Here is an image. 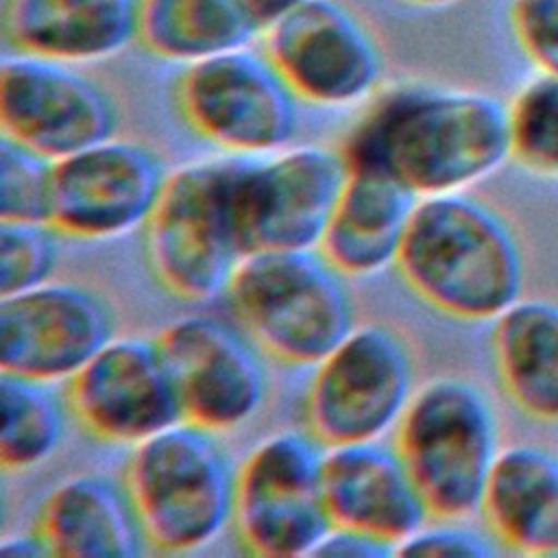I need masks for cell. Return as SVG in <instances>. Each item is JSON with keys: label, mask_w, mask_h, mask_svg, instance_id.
Wrapping results in <instances>:
<instances>
[{"label": "cell", "mask_w": 558, "mask_h": 558, "mask_svg": "<svg viewBox=\"0 0 558 558\" xmlns=\"http://www.w3.org/2000/svg\"><path fill=\"white\" fill-rule=\"evenodd\" d=\"M342 153L349 163L392 174L421 198L469 192L512 159L510 116L482 92L403 87L360 122Z\"/></svg>", "instance_id": "6da1fadb"}, {"label": "cell", "mask_w": 558, "mask_h": 558, "mask_svg": "<svg viewBox=\"0 0 558 558\" xmlns=\"http://www.w3.org/2000/svg\"><path fill=\"white\" fill-rule=\"evenodd\" d=\"M395 266L421 301L466 323L495 320L525 288L517 231L497 207L469 192L423 196Z\"/></svg>", "instance_id": "7a4b0ae2"}, {"label": "cell", "mask_w": 558, "mask_h": 558, "mask_svg": "<svg viewBox=\"0 0 558 558\" xmlns=\"http://www.w3.org/2000/svg\"><path fill=\"white\" fill-rule=\"evenodd\" d=\"M240 163L242 155L227 153L168 172L144 225L148 266L181 301L207 303L225 296L246 257L238 205Z\"/></svg>", "instance_id": "3957f363"}, {"label": "cell", "mask_w": 558, "mask_h": 558, "mask_svg": "<svg viewBox=\"0 0 558 558\" xmlns=\"http://www.w3.org/2000/svg\"><path fill=\"white\" fill-rule=\"evenodd\" d=\"M225 296L262 353L288 366H316L357 325L347 277L318 248L246 255Z\"/></svg>", "instance_id": "277c9868"}, {"label": "cell", "mask_w": 558, "mask_h": 558, "mask_svg": "<svg viewBox=\"0 0 558 558\" xmlns=\"http://www.w3.org/2000/svg\"><path fill=\"white\" fill-rule=\"evenodd\" d=\"M218 436L181 421L133 447L122 480L148 547L190 554L233 523L238 469Z\"/></svg>", "instance_id": "5b68a950"}, {"label": "cell", "mask_w": 558, "mask_h": 558, "mask_svg": "<svg viewBox=\"0 0 558 558\" xmlns=\"http://www.w3.org/2000/svg\"><path fill=\"white\" fill-rule=\"evenodd\" d=\"M395 434V447L432 519L462 521L480 512L486 480L501 451V432L490 397L475 381L436 377L423 384Z\"/></svg>", "instance_id": "8992f818"}, {"label": "cell", "mask_w": 558, "mask_h": 558, "mask_svg": "<svg viewBox=\"0 0 558 558\" xmlns=\"http://www.w3.org/2000/svg\"><path fill=\"white\" fill-rule=\"evenodd\" d=\"M414 357L399 331L355 325L316 366L305 395L307 432L325 447L381 440L416 392Z\"/></svg>", "instance_id": "52a82bcc"}, {"label": "cell", "mask_w": 558, "mask_h": 558, "mask_svg": "<svg viewBox=\"0 0 558 558\" xmlns=\"http://www.w3.org/2000/svg\"><path fill=\"white\" fill-rule=\"evenodd\" d=\"M325 445L283 429L257 442L235 473L233 527L255 556H314L333 527L323 484Z\"/></svg>", "instance_id": "ba28073f"}, {"label": "cell", "mask_w": 558, "mask_h": 558, "mask_svg": "<svg viewBox=\"0 0 558 558\" xmlns=\"http://www.w3.org/2000/svg\"><path fill=\"white\" fill-rule=\"evenodd\" d=\"M177 105L192 131L233 155L283 150L299 129V96L268 54L246 48L190 63Z\"/></svg>", "instance_id": "9c48e42d"}, {"label": "cell", "mask_w": 558, "mask_h": 558, "mask_svg": "<svg viewBox=\"0 0 558 558\" xmlns=\"http://www.w3.org/2000/svg\"><path fill=\"white\" fill-rule=\"evenodd\" d=\"M347 172L344 153L327 146L242 155L238 205L244 253L318 248Z\"/></svg>", "instance_id": "30bf717a"}, {"label": "cell", "mask_w": 558, "mask_h": 558, "mask_svg": "<svg viewBox=\"0 0 558 558\" xmlns=\"http://www.w3.org/2000/svg\"><path fill=\"white\" fill-rule=\"evenodd\" d=\"M78 425L111 445L142 440L185 421L179 386L157 338L113 336L70 381Z\"/></svg>", "instance_id": "8fae6325"}, {"label": "cell", "mask_w": 558, "mask_h": 558, "mask_svg": "<svg viewBox=\"0 0 558 558\" xmlns=\"http://www.w3.org/2000/svg\"><path fill=\"white\" fill-rule=\"evenodd\" d=\"M116 312L89 286L50 279L0 299V371L68 384L111 338Z\"/></svg>", "instance_id": "7c38bea8"}, {"label": "cell", "mask_w": 558, "mask_h": 558, "mask_svg": "<svg viewBox=\"0 0 558 558\" xmlns=\"http://www.w3.org/2000/svg\"><path fill=\"white\" fill-rule=\"evenodd\" d=\"M168 170L157 153L109 137L54 161L50 225L74 240H113L144 227Z\"/></svg>", "instance_id": "4fadbf2b"}, {"label": "cell", "mask_w": 558, "mask_h": 558, "mask_svg": "<svg viewBox=\"0 0 558 558\" xmlns=\"http://www.w3.org/2000/svg\"><path fill=\"white\" fill-rule=\"evenodd\" d=\"M0 126L4 137L59 161L113 137L118 109L70 63L20 52L0 68Z\"/></svg>", "instance_id": "5bb4252c"}, {"label": "cell", "mask_w": 558, "mask_h": 558, "mask_svg": "<svg viewBox=\"0 0 558 558\" xmlns=\"http://www.w3.org/2000/svg\"><path fill=\"white\" fill-rule=\"evenodd\" d=\"M157 340L172 366L185 421L227 434L264 408L268 371L246 331L194 314L163 327Z\"/></svg>", "instance_id": "9a60e30c"}, {"label": "cell", "mask_w": 558, "mask_h": 558, "mask_svg": "<svg viewBox=\"0 0 558 558\" xmlns=\"http://www.w3.org/2000/svg\"><path fill=\"white\" fill-rule=\"evenodd\" d=\"M266 54L299 100L347 107L364 100L384 72L371 33L333 0H305L266 31Z\"/></svg>", "instance_id": "2e32d148"}, {"label": "cell", "mask_w": 558, "mask_h": 558, "mask_svg": "<svg viewBox=\"0 0 558 558\" xmlns=\"http://www.w3.org/2000/svg\"><path fill=\"white\" fill-rule=\"evenodd\" d=\"M323 484L333 525L377 536L395 554L432 519L401 453L381 440L325 447Z\"/></svg>", "instance_id": "e0dca14e"}, {"label": "cell", "mask_w": 558, "mask_h": 558, "mask_svg": "<svg viewBox=\"0 0 558 558\" xmlns=\"http://www.w3.org/2000/svg\"><path fill=\"white\" fill-rule=\"evenodd\" d=\"M418 201L421 196L392 174L349 163L318 251L347 279L377 275L397 264Z\"/></svg>", "instance_id": "ac0fdd59"}, {"label": "cell", "mask_w": 558, "mask_h": 558, "mask_svg": "<svg viewBox=\"0 0 558 558\" xmlns=\"http://www.w3.org/2000/svg\"><path fill=\"white\" fill-rule=\"evenodd\" d=\"M33 530L61 558H135L148 547L124 480L102 473L61 480L41 501Z\"/></svg>", "instance_id": "d6986e66"}, {"label": "cell", "mask_w": 558, "mask_h": 558, "mask_svg": "<svg viewBox=\"0 0 558 558\" xmlns=\"http://www.w3.org/2000/svg\"><path fill=\"white\" fill-rule=\"evenodd\" d=\"M480 514L490 538L521 556H558V453L541 445L501 447Z\"/></svg>", "instance_id": "ffe728a7"}, {"label": "cell", "mask_w": 558, "mask_h": 558, "mask_svg": "<svg viewBox=\"0 0 558 558\" xmlns=\"http://www.w3.org/2000/svg\"><path fill=\"white\" fill-rule=\"evenodd\" d=\"M137 20L140 0H9L4 33L22 54L85 63L120 52Z\"/></svg>", "instance_id": "44dd1931"}, {"label": "cell", "mask_w": 558, "mask_h": 558, "mask_svg": "<svg viewBox=\"0 0 558 558\" xmlns=\"http://www.w3.org/2000/svg\"><path fill=\"white\" fill-rule=\"evenodd\" d=\"M499 384L530 421L558 425V301L521 296L493 320Z\"/></svg>", "instance_id": "7402d4cb"}, {"label": "cell", "mask_w": 558, "mask_h": 558, "mask_svg": "<svg viewBox=\"0 0 558 558\" xmlns=\"http://www.w3.org/2000/svg\"><path fill=\"white\" fill-rule=\"evenodd\" d=\"M259 33L240 0H140L137 37L157 57L196 63Z\"/></svg>", "instance_id": "603a6c76"}, {"label": "cell", "mask_w": 558, "mask_h": 558, "mask_svg": "<svg viewBox=\"0 0 558 558\" xmlns=\"http://www.w3.org/2000/svg\"><path fill=\"white\" fill-rule=\"evenodd\" d=\"M0 403V464L7 473L31 471L54 456L72 414L54 384L2 375Z\"/></svg>", "instance_id": "cb8c5ba5"}, {"label": "cell", "mask_w": 558, "mask_h": 558, "mask_svg": "<svg viewBox=\"0 0 558 558\" xmlns=\"http://www.w3.org/2000/svg\"><path fill=\"white\" fill-rule=\"evenodd\" d=\"M508 116L512 159L536 177L558 179V74L530 81Z\"/></svg>", "instance_id": "d4e9b609"}, {"label": "cell", "mask_w": 558, "mask_h": 558, "mask_svg": "<svg viewBox=\"0 0 558 558\" xmlns=\"http://www.w3.org/2000/svg\"><path fill=\"white\" fill-rule=\"evenodd\" d=\"M52 168L48 157L0 140V222H50Z\"/></svg>", "instance_id": "484cf974"}, {"label": "cell", "mask_w": 558, "mask_h": 558, "mask_svg": "<svg viewBox=\"0 0 558 558\" xmlns=\"http://www.w3.org/2000/svg\"><path fill=\"white\" fill-rule=\"evenodd\" d=\"M59 235L50 222H0V299L52 279Z\"/></svg>", "instance_id": "4316f807"}, {"label": "cell", "mask_w": 558, "mask_h": 558, "mask_svg": "<svg viewBox=\"0 0 558 558\" xmlns=\"http://www.w3.org/2000/svg\"><path fill=\"white\" fill-rule=\"evenodd\" d=\"M512 26L525 54L547 74H558V0H514Z\"/></svg>", "instance_id": "83f0119b"}, {"label": "cell", "mask_w": 558, "mask_h": 558, "mask_svg": "<svg viewBox=\"0 0 558 558\" xmlns=\"http://www.w3.org/2000/svg\"><path fill=\"white\" fill-rule=\"evenodd\" d=\"M488 538L460 523V519H436L425 523L397 547V556H490Z\"/></svg>", "instance_id": "f1b7e54d"}, {"label": "cell", "mask_w": 558, "mask_h": 558, "mask_svg": "<svg viewBox=\"0 0 558 558\" xmlns=\"http://www.w3.org/2000/svg\"><path fill=\"white\" fill-rule=\"evenodd\" d=\"M314 556H340V558H384L397 556L395 547L377 536H371L360 530L333 525L320 545L316 547Z\"/></svg>", "instance_id": "f546056e"}, {"label": "cell", "mask_w": 558, "mask_h": 558, "mask_svg": "<svg viewBox=\"0 0 558 558\" xmlns=\"http://www.w3.org/2000/svg\"><path fill=\"white\" fill-rule=\"evenodd\" d=\"M251 20L259 31H268L277 20L288 15L292 9L303 4L305 0H240Z\"/></svg>", "instance_id": "4dcf8cb0"}, {"label": "cell", "mask_w": 558, "mask_h": 558, "mask_svg": "<svg viewBox=\"0 0 558 558\" xmlns=\"http://www.w3.org/2000/svg\"><path fill=\"white\" fill-rule=\"evenodd\" d=\"M0 554L2 556H17V558H44L50 556L44 538L33 530L24 534H13L4 536L0 543Z\"/></svg>", "instance_id": "1f68e13d"}, {"label": "cell", "mask_w": 558, "mask_h": 558, "mask_svg": "<svg viewBox=\"0 0 558 558\" xmlns=\"http://www.w3.org/2000/svg\"><path fill=\"white\" fill-rule=\"evenodd\" d=\"M408 2H414V4H449V2H456V0H408Z\"/></svg>", "instance_id": "d6a6232c"}]
</instances>
